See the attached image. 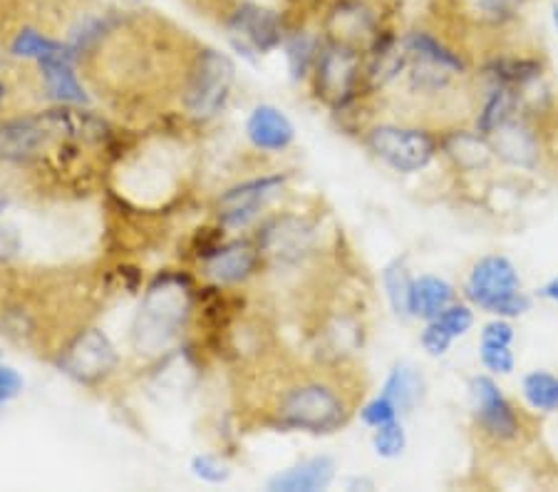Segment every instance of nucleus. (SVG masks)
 <instances>
[{
    "label": "nucleus",
    "mask_w": 558,
    "mask_h": 492,
    "mask_svg": "<svg viewBox=\"0 0 558 492\" xmlns=\"http://www.w3.org/2000/svg\"><path fill=\"white\" fill-rule=\"evenodd\" d=\"M120 351L102 328L83 326L56 351L58 369L80 386L97 388L120 369Z\"/></svg>",
    "instance_id": "nucleus-6"
},
{
    "label": "nucleus",
    "mask_w": 558,
    "mask_h": 492,
    "mask_svg": "<svg viewBox=\"0 0 558 492\" xmlns=\"http://www.w3.org/2000/svg\"><path fill=\"white\" fill-rule=\"evenodd\" d=\"M521 398L538 413H558V375L536 369L521 379Z\"/></svg>",
    "instance_id": "nucleus-25"
},
{
    "label": "nucleus",
    "mask_w": 558,
    "mask_h": 492,
    "mask_svg": "<svg viewBox=\"0 0 558 492\" xmlns=\"http://www.w3.org/2000/svg\"><path fill=\"white\" fill-rule=\"evenodd\" d=\"M360 73H363V52L357 50V45L338 38L323 43L313 68L315 95L340 110L355 100Z\"/></svg>",
    "instance_id": "nucleus-9"
},
{
    "label": "nucleus",
    "mask_w": 558,
    "mask_h": 492,
    "mask_svg": "<svg viewBox=\"0 0 558 492\" xmlns=\"http://www.w3.org/2000/svg\"><path fill=\"white\" fill-rule=\"evenodd\" d=\"M353 406L328 379H301L281 391L271 410V425L286 433L330 435L348 425Z\"/></svg>",
    "instance_id": "nucleus-2"
},
{
    "label": "nucleus",
    "mask_w": 558,
    "mask_h": 492,
    "mask_svg": "<svg viewBox=\"0 0 558 492\" xmlns=\"http://www.w3.org/2000/svg\"><path fill=\"white\" fill-rule=\"evenodd\" d=\"M457 301V289L442 276L425 274L412 284V319L432 321Z\"/></svg>",
    "instance_id": "nucleus-18"
},
{
    "label": "nucleus",
    "mask_w": 558,
    "mask_h": 492,
    "mask_svg": "<svg viewBox=\"0 0 558 492\" xmlns=\"http://www.w3.org/2000/svg\"><path fill=\"white\" fill-rule=\"evenodd\" d=\"M425 375L410 363L395 365L383 383V396L390 398L400 413H412L422 403V398H425Z\"/></svg>",
    "instance_id": "nucleus-19"
},
{
    "label": "nucleus",
    "mask_w": 558,
    "mask_h": 492,
    "mask_svg": "<svg viewBox=\"0 0 558 492\" xmlns=\"http://www.w3.org/2000/svg\"><path fill=\"white\" fill-rule=\"evenodd\" d=\"M554 25H556V31H558V3L554 5Z\"/></svg>",
    "instance_id": "nucleus-38"
},
{
    "label": "nucleus",
    "mask_w": 558,
    "mask_h": 492,
    "mask_svg": "<svg viewBox=\"0 0 558 492\" xmlns=\"http://www.w3.org/2000/svg\"><path fill=\"white\" fill-rule=\"evenodd\" d=\"M420 344H422V348H425L427 356L442 358L449 353L454 338L449 336V331L439 324L437 319H432V321H425V328H422V334H420Z\"/></svg>",
    "instance_id": "nucleus-33"
},
{
    "label": "nucleus",
    "mask_w": 558,
    "mask_h": 492,
    "mask_svg": "<svg viewBox=\"0 0 558 492\" xmlns=\"http://www.w3.org/2000/svg\"><path fill=\"white\" fill-rule=\"evenodd\" d=\"M542 62L531 58H497L489 62L484 73H487L494 85H507L519 89L536 83V80L542 77Z\"/></svg>",
    "instance_id": "nucleus-24"
},
{
    "label": "nucleus",
    "mask_w": 558,
    "mask_h": 492,
    "mask_svg": "<svg viewBox=\"0 0 558 492\" xmlns=\"http://www.w3.org/2000/svg\"><path fill=\"white\" fill-rule=\"evenodd\" d=\"M408 50V83L415 93L435 95L466 70L459 52L427 31H412L402 38Z\"/></svg>",
    "instance_id": "nucleus-8"
},
{
    "label": "nucleus",
    "mask_w": 558,
    "mask_h": 492,
    "mask_svg": "<svg viewBox=\"0 0 558 492\" xmlns=\"http://www.w3.org/2000/svg\"><path fill=\"white\" fill-rule=\"evenodd\" d=\"M0 358H3V351H0Z\"/></svg>",
    "instance_id": "nucleus-40"
},
{
    "label": "nucleus",
    "mask_w": 558,
    "mask_h": 492,
    "mask_svg": "<svg viewBox=\"0 0 558 492\" xmlns=\"http://www.w3.org/2000/svg\"><path fill=\"white\" fill-rule=\"evenodd\" d=\"M464 297L474 309L499 319H519L534 307V299L521 289L517 264L504 254L476 259L464 281Z\"/></svg>",
    "instance_id": "nucleus-4"
},
{
    "label": "nucleus",
    "mask_w": 558,
    "mask_h": 492,
    "mask_svg": "<svg viewBox=\"0 0 558 492\" xmlns=\"http://www.w3.org/2000/svg\"><path fill=\"white\" fill-rule=\"evenodd\" d=\"M283 48H286L288 70H291V77L303 80L305 75L313 73L315 60H318V52L323 48V43L311 33L295 31V33H288Z\"/></svg>",
    "instance_id": "nucleus-26"
},
{
    "label": "nucleus",
    "mask_w": 558,
    "mask_h": 492,
    "mask_svg": "<svg viewBox=\"0 0 558 492\" xmlns=\"http://www.w3.org/2000/svg\"><path fill=\"white\" fill-rule=\"evenodd\" d=\"M70 3H75V0H43V8H48V5H70Z\"/></svg>",
    "instance_id": "nucleus-37"
},
{
    "label": "nucleus",
    "mask_w": 558,
    "mask_h": 492,
    "mask_svg": "<svg viewBox=\"0 0 558 492\" xmlns=\"http://www.w3.org/2000/svg\"><path fill=\"white\" fill-rule=\"evenodd\" d=\"M264 262L260 249L254 241L236 239L221 244L211 256H206L202 262L204 276L214 286H241L246 284L251 276L258 274V266Z\"/></svg>",
    "instance_id": "nucleus-13"
},
{
    "label": "nucleus",
    "mask_w": 558,
    "mask_h": 492,
    "mask_svg": "<svg viewBox=\"0 0 558 492\" xmlns=\"http://www.w3.org/2000/svg\"><path fill=\"white\" fill-rule=\"evenodd\" d=\"M196 3H216V0H196Z\"/></svg>",
    "instance_id": "nucleus-39"
},
{
    "label": "nucleus",
    "mask_w": 558,
    "mask_h": 492,
    "mask_svg": "<svg viewBox=\"0 0 558 492\" xmlns=\"http://www.w3.org/2000/svg\"><path fill=\"white\" fill-rule=\"evenodd\" d=\"M233 83H236V62L227 52L196 48L179 89L184 118L199 124L219 118L231 100Z\"/></svg>",
    "instance_id": "nucleus-3"
},
{
    "label": "nucleus",
    "mask_w": 558,
    "mask_h": 492,
    "mask_svg": "<svg viewBox=\"0 0 558 492\" xmlns=\"http://www.w3.org/2000/svg\"><path fill=\"white\" fill-rule=\"evenodd\" d=\"M373 451L383 460H398L408 451V433H404L400 418L380 428H373Z\"/></svg>",
    "instance_id": "nucleus-27"
},
{
    "label": "nucleus",
    "mask_w": 558,
    "mask_h": 492,
    "mask_svg": "<svg viewBox=\"0 0 558 492\" xmlns=\"http://www.w3.org/2000/svg\"><path fill=\"white\" fill-rule=\"evenodd\" d=\"M192 476L206 482V485H227L231 480V468L227 460L219 458V455L202 453L192 458Z\"/></svg>",
    "instance_id": "nucleus-29"
},
{
    "label": "nucleus",
    "mask_w": 558,
    "mask_h": 492,
    "mask_svg": "<svg viewBox=\"0 0 558 492\" xmlns=\"http://www.w3.org/2000/svg\"><path fill=\"white\" fill-rule=\"evenodd\" d=\"M517 105H519V93L514 87L492 83L489 95L484 97L480 118H476V132H482L484 137H489V134L497 132L504 122L517 118Z\"/></svg>",
    "instance_id": "nucleus-22"
},
{
    "label": "nucleus",
    "mask_w": 558,
    "mask_h": 492,
    "mask_svg": "<svg viewBox=\"0 0 558 492\" xmlns=\"http://www.w3.org/2000/svg\"><path fill=\"white\" fill-rule=\"evenodd\" d=\"M524 3L526 0H474V8L484 21L501 25V23L514 21L521 8H524Z\"/></svg>",
    "instance_id": "nucleus-31"
},
{
    "label": "nucleus",
    "mask_w": 558,
    "mask_h": 492,
    "mask_svg": "<svg viewBox=\"0 0 558 492\" xmlns=\"http://www.w3.org/2000/svg\"><path fill=\"white\" fill-rule=\"evenodd\" d=\"M77 52L68 50L60 52V56L45 58L35 62V73L40 77V87L48 100L58 105H77V107H89L93 97H89L87 87L77 75Z\"/></svg>",
    "instance_id": "nucleus-14"
},
{
    "label": "nucleus",
    "mask_w": 558,
    "mask_h": 492,
    "mask_svg": "<svg viewBox=\"0 0 558 492\" xmlns=\"http://www.w3.org/2000/svg\"><path fill=\"white\" fill-rule=\"evenodd\" d=\"M194 316V281L186 272H161L147 286L132 319L130 341L144 358H159L182 341Z\"/></svg>",
    "instance_id": "nucleus-1"
},
{
    "label": "nucleus",
    "mask_w": 558,
    "mask_h": 492,
    "mask_svg": "<svg viewBox=\"0 0 558 492\" xmlns=\"http://www.w3.org/2000/svg\"><path fill=\"white\" fill-rule=\"evenodd\" d=\"M480 361L484 371H489L492 375H511L517 371L514 346L509 344L480 341Z\"/></svg>",
    "instance_id": "nucleus-28"
},
{
    "label": "nucleus",
    "mask_w": 558,
    "mask_h": 492,
    "mask_svg": "<svg viewBox=\"0 0 558 492\" xmlns=\"http://www.w3.org/2000/svg\"><path fill=\"white\" fill-rule=\"evenodd\" d=\"M470 396L474 420L484 435L497 443L517 441L521 433V418L492 373L474 375L470 381Z\"/></svg>",
    "instance_id": "nucleus-11"
},
{
    "label": "nucleus",
    "mask_w": 558,
    "mask_h": 492,
    "mask_svg": "<svg viewBox=\"0 0 558 492\" xmlns=\"http://www.w3.org/2000/svg\"><path fill=\"white\" fill-rule=\"evenodd\" d=\"M538 297L551 301V303H558V276H551L542 289H538Z\"/></svg>",
    "instance_id": "nucleus-35"
},
{
    "label": "nucleus",
    "mask_w": 558,
    "mask_h": 492,
    "mask_svg": "<svg viewBox=\"0 0 558 492\" xmlns=\"http://www.w3.org/2000/svg\"><path fill=\"white\" fill-rule=\"evenodd\" d=\"M8 50H11V58L15 60L40 62L45 58L72 50V45L68 40L56 38V35H50L45 28H38V25H23V28L11 38Z\"/></svg>",
    "instance_id": "nucleus-20"
},
{
    "label": "nucleus",
    "mask_w": 558,
    "mask_h": 492,
    "mask_svg": "<svg viewBox=\"0 0 558 492\" xmlns=\"http://www.w3.org/2000/svg\"><path fill=\"white\" fill-rule=\"evenodd\" d=\"M365 145L392 172L415 175L435 163L442 142L429 130L415 128V124L383 122L367 130Z\"/></svg>",
    "instance_id": "nucleus-5"
},
{
    "label": "nucleus",
    "mask_w": 558,
    "mask_h": 492,
    "mask_svg": "<svg viewBox=\"0 0 558 492\" xmlns=\"http://www.w3.org/2000/svg\"><path fill=\"white\" fill-rule=\"evenodd\" d=\"M246 140L258 152H286L295 142V124L276 105H256L246 120Z\"/></svg>",
    "instance_id": "nucleus-15"
},
{
    "label": "nucleus",
    "mask_w": 558,
    "mask_h": 492,
    "mask_svg": "<svg viewBox=\"0 0 558 492\" xmlns=\"http://www.w3.org/2000/svg\"><path fill=\"white\" fill-rule=\"evenodd\" d=\"M412 284H415V276L410 274L404 259H395V262L385 266L383 272L385 297L395 316L402 321L412 319Z\"/></svg>",
    "instance_id": "nucleus-23"
},
{
    "label": "nucleus",
    "mask_w": 558,
    "mask_h": 492,
    "mask_svg": "<svg viewBox=\"0 0 558 492\" xmlns=\"http://www.w3.org/2000/svg\"><path fill=\"white\" fill-rule=\"evenodd\" d=\"M223 31L231 48L248 60L278 50L288 38L283 15L254 0L231 3L223 11Z\"/></svg>",
    "instance_id": "nucleus-7"
},
{
    "label": "nucleus",
    "mask_w": 558,
    "mask_h": 492,
    "mask_svg": "<svg viewBox=\"0 0 558 492\" xmlns=\"http://www.w3.org/2000/svg\"><path fill=\"white\" fill-rule=\"evenodd\" d=\"M398 418H400L398 406H395L387 396H383V393L380 396L371 398L363 408H360V420H363L367 428H380L385 423H392V420Z\"/></svg>",
    "instance_id": "nucleus-32"
},
{
    "label": "nucleus",
    "mask_w": 558,
    "mask_h": 492,
    "mask_svg": "<svg viewBox=\"0 0 558 492\" xmlns=\"http://www.w3.org/2000/svg\"><path fill=\"white\" fill-rule=\"evenodd\" d=\"M23 375L17 373L11 365H3L0 363V406H5V403H11L13 398H17L23 393Z\"/></svg>",
    "instance_id": "nucleus-34"
},
{
    "label": "nucleus",
    "mask_w": 558,
    "mask_h": 492,
    "mask_svg": "<svg viewBox=\"0 0 558 492\" xmlns=\"http://www.w3.org/2000/svg\"><path fill=\"white\" fill-rule=\"evenodd\" d=\"M315 237H318V231L308 219L295 217V214H281L258 229L256 244L264 259H271L276 264H299L313 252Z\"/></svg>",
    "instance_id": "nucleus-12"
},
{
    "label": "nucleus",
    "mask_w": 558,
    "mask_h": 492,
    "mask_svg": "<svg viewBox=\"0 0 558 492\" xmlns=\"http://www.w3.org/2000/svg\"><path fill=\"white\" fill-rule=\"evenodd\" d=\"M8 97H11V85H8L5 77H0V110H3Z\"/></svg>",
    "instance_id": "nucleus-36"
},
{
    "label": "nucleus",
    "mask_w": 558,
    "mask_h": 492,
    "mask_svg": "<svg viewBox=\"0 0 558 492\" xmlns=\"http://www.w3.org/2000/svg\"><path fill=\"white\" fill-rule=\"evenodd\" d=\"M442 147L447 152V157L452 159L459 169H466V172H476V169L487 167L494 155L489 137H484L482 132H452L442 142Z\"/></svg>",
    "instance_id": "nucleus-21"
},
{
    "label": "nucleus",
    "mask_w": 558,
    "mask_h": 492,
    "mask_svg": "<svg viewBox=\"0 0 558 492\" xmlns=\"http://www.w3.org/2000/svg\"><path fill=\"white\" fill-rule=\"evenodd\" d=\"M494 155L511 167L531 169L538 163V137L524 120L511 118L497 132L489 134Z\"/></svg>",
    "instance_id": "nucleus-16"
},
{
    "label": "nucleus",
    "mask_w": 558,
    "mask_h": 492,
    "mask_svg": "<svg viewBox=\"0 0 558 492\" xmlns=\"http://www.w3.org/2000/svg\"><path fill=\"white\" fill-rule=\"evenodd\" d=\"M336 480V460L330 455H315L303 463H295L266 482L271 492H318Z\"/></svg>",
    "instance_id": "nucleus-17"
},
{
    "label": "nucleus",
    "mask_w": 558,
    "mask_h": 492,
    "mask_svg": "<svg viewBox=\"0 0 558 492\" xmlns=\"http://www.w3.org/2000/svg\"><path fill=\"white\" fill-rule=\"evenodd\" d=\"M288 175H264L229 187L216 200V217L223 229H246L278 194L286 190Z\"/></svg>",
    "instance_id": "nucleus-10"
},
{
    "label": "nucleus",
    "mask_w": 558,
    "mask_h": 492,
    "mask_svg": "<svg viewBox=\"0 0 558 492\" xmlns=\"http://www.w3.org/2000/svg\"><path fill=\"white\" fill-rule=\"evenodd\" d=\"M437 321L449 331V336H452L457 341V338H464L474 328V307H472V303H457L454 301L452 307L439 313Z\"/></svg>",
    "instance_id": "nucleus-30"
}]
</instances>
